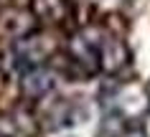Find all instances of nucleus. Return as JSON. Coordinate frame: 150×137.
Returning <instances> with one entry per match:
<instances>
[{"label":"nucleus","mask_w":150,"mask_h":137,"mask_svg":"<svg viewBox=\"0 0 150 137\" xmlns=\"http://www.w3.org/2000/svg\"><path fill=\"white\" fill-rule=\"evenodd\" d=\"M127 58H130V53H127L125 43L117 41V38H112V36H107V33H102V41H99V61H102L104 71H117V69H122L127 64Z\"/></svg>","instance_id":"obj_5"},{"label":"nucleus","mask_w":150,"mask_h":137,"mask_svg":"<svg viewBox=\"0 0 150 137\" xmlns=\"http://www.w3.org/2000/svg\"><path fill=\"white\" fill-rule=\"evenodd\" d=\"M0 137H8V135H0Z\"/></svg>","instance_id":"obj_7"},{"label":"nucleus","mask_w":150,"mask_h":137,"mask_svg":"<svg viewBox=\"0 0 150 137\" xmlns=\"http://www.w3.org/2000/svg\"><path fill=\"white\" fill-rule=\"evenodd\" d=\"M16 58L23 64V71L25 69H36V66H43L46 58L54 53V41L43 36V33H36L33 31L31 36L16 41Z\"/></svg>","instance_id":"obj_2"},{"label":"nucleus","mask_w":150,"mask_h":137,"mask_svg":"<svg viewBox=\"0 0 150 137\" xmlns=\"http://www.w3.org/2000/svg\"><path fill=\"white\" fill-rule=\"evenodd\" d=\"M99 41H102V33H94V31H79L69 41V56L79 69H84V74H97L102 69Z\"/></svg>","instance_id":"obj_1"},{"label":"nucleus","mask_w":150,"mask_h":137,"mask_svg":"<svg viewBox=\"0 0 150 137\" xmlns=\"http://www.w3.org/2000/svg\"><path fill=\"white\" fill-rule=\"evenodd\" d=\"M31 13L41 23H54L56 25V23H64L71 15V5H69V0H33Z\"/></svg>","instance_id":"obj_6"},{"label":"nucleus","mask_w":150,"mask_h":137,"mask_svg":"<svg viewBox=\"0 0 150 137\" xmlns=\"http://www.w3.org/2000/svg\"><path fill=\"white\" fill-rule=\"evenodd\" d=\"M36 31V15L23 8H5L0 10V38L21 41Z\"/></svg>","instance_id":"obj_3"},{"label":"nucleus","mask_w":150,"mask_h":137,"mask_svg":"<svg viewBox=\"0 0 150 137\" xmlns=\"http://www.w3.org/2000/svg\"><path fill=\"white\" fill-rule=\"evenodd\" d=\"M56 84V76L54 71H48L46 66H36V69H25L23 74H21V97L23 99H31V102H36V99H43L54 89Z\"/></svg>","instance_id":"obj_4"}]
</instances>
